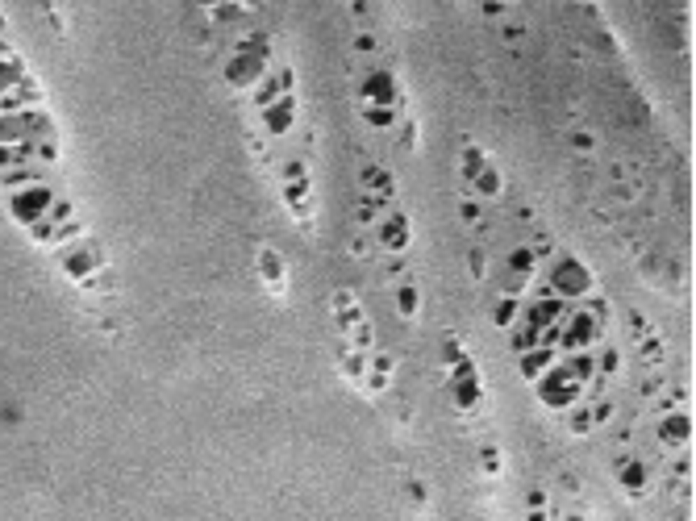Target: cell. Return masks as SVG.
<instances>
[{"label": "cell", "mask_w": 696, "mask_h": 521, "mask_svg": "<svg viewBox=\"0 0 696 521\" xmlns=\"http://www.w3.org/2000/svg\"><path fill=\"white\" fill-rule=\"evenodd\" d=\"M513 267H517V271H529V267H534L529 251H517V255H513Z\"/></svg>", "instance_id": "9"}, {"label": "cell", "mask_w": 696, "mask_h": 521, "mask_svg": "<svg viewBox=\"0 0 696 521\" xmlns=\"http://www.w3.org/2000/svg\"><path fill=\"white\" fill-rule=\"evenodd\" d=\"M625 484H629V488H642V484H646V480H642V467H638V463H629V467H625Z\"/></svg>", "instance_id": "7"}, {"label": "cell", "mask_w": 696, "mask_h": 521, "mask_svg": "<svg viewBox=\"0 0 696 521\" xmlns=\"http://www.w3.org/2000/svg\"><path fill=\"white\" fill-rule=\"evenodd\" d=\"M267 121H271V130H284V121H292V100H279Z\"/></svg>", "instance_id": "3"}, {"label": "cell", "mask_w": 696, "mask_h": 521, "mask_svg": "<svg viewBox=\"0 0 696 521\" xmlns=\"http://www.w3.org/2000/svg\"><path fill=\"white\" fill-rule=\"evenodd\" d=\"M401 305H405V313H413V305H417V296H413V288H405V292H401Z\"/></svg>", "instance_id": "10"}, {"label": "cell", "mask_w": 696, "mask_h": 521, "mask_svg": "<svg viewBox=\"0 0 696 521\" xmlns=\"http://www.w3.org/2000/svg\"><path fill=\"white\" fill-rule=\"evenodd\" d=\"M663 438H667V442H680V438H688V413H676V417L663 426Z\"/></svg>", "instance_id": "2"}, {"label": "cell", "mask_w": 696, "mask_h": 521, "mask_svg": "<svg viewBox=\"0 0 696 521\" xmlns=\"http://www.w3.org/2000/svg\"><path fill=\"white\" fill-rule=\"evenodd\" d=\"M363 96H375V100H380V109H384V104H388V96H392L388 76H371V84L363 88Z\"/></svg>", "instance_id": "1"}, {"label": "cell", "mask_w": 696, "mask_h": 521, "mask_svg": "<svg viewBox=\"0 0 696 521\" xmlns=\"http://www.w3.org/2000/svg\"><path fill=\"white\" fill-rule=\"evenodd\" d=\"M496 321H501V326H509V321H513V300H505V305L496 309Z\"/></svg>", "instance_id": "8"}, {"label": "cell", "mask_w": 696, "mask_h": 521, "mask_svg": "<svg viewBox=\"0 0 696 521\" xmlns=\"http://www.w3.org/2000/svg\"><path fill=\"white\" fill-rule=\"evenodd\" d=\"M388 238H392L396 246L405 242V225H401V217H392V225H384V242H388Z\"/></svg>", "instance_id": "5"}, {"label": "cell", "mask_w": 696, "mask_h": 521, "mask_svg": "<svg viewBox=\"0 0 696 521\" xmlns=\"http://www.w3.org/2000/svg\"><path fill=\"white\" fill-rule=\"evenodd\" d=\"M475 188H480V192H496V188H501V179H496V172H492V167H484V172H480V179H475Z\"/></svg>", "instance_id": "4"}, {"label": "cell", "mask_w": 696, "mask_h": 521, "mask_svg": "<svg viewBox=\"0 0 696 521\" xmlns=\"http://www.w3.org/2000/svg\"><path fill=\"white\" fill-rule=\"evenodd\" d=\"M367 183H371V188H384V192H392V179H388L384 172H375V167L367 172Z\"/></svg>", "instance_id": "6"}]
</instances>
